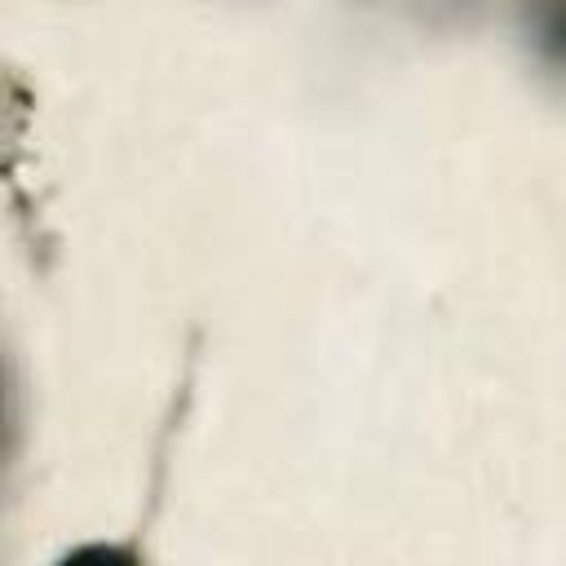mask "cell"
<instances>
[{"instance_id": "1", "label": "cell", "mask_w": 566, "mask_h": 566, "mask_svg": "<svg viewBox=\"0 0 566 566\" xmlns=\"http://www.w3.org/2000/svg\"><path fill=\"white\" fill-rule=\"evenodd\" d=\"M66 566H133V562H128V557H119L115 548H93V553H84V557L66 562Z\"/></svg>"}]
</instances>
